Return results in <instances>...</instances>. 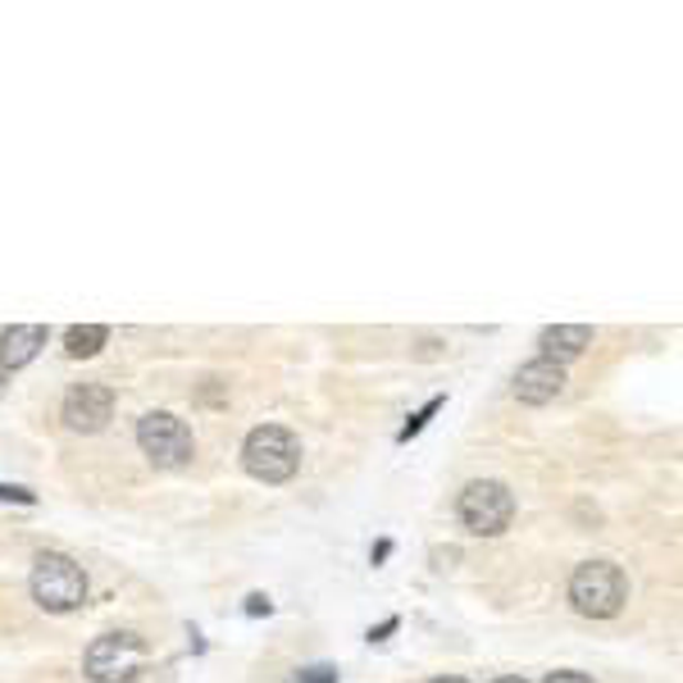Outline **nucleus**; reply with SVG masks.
Segmentation results:
<instances>
[{"instance_id": "6", "label": "nucleus", "mask_w": 683, "mask_h": 683, "mask_svg": "<svg viewBox=\"0 0 683 683\" xmlns=\"http://www.w3.org/2000/svg\"><path fill=\"white\" fill-rule=\"evenodd\" d=\"M141 656H146V642L128 629H114V633H101L87 648L83 674L92 683H128L141 670Z\"/></svg>"}, {"instance_id": "12", "label": "nucleus", "mask_w": 683, "mask_h": 683, "mask_svg": "<svg viewBox=\"0 0 683 683\" xmlns=\"http://www.w3.org/2000/svg\"><path fill=\"white\" fill-rule=\"evenodd\" d=\"M442 406H446V397H429V401H424V406H420V410H414V414H410V420L401 424L397 442H410V438H420V433L429 429V420H433V414H438Z\"/></svg>"}, {"instance_id": "2", "label": "nucleus", "mask_w": 683, "mask_h": 683, "mask_svg": "<svg viewBox=\"0 0 683 683\" xmlns=\"http://www.w3.org/2000/svg\"><path fill=\"white\" fill-rule=\"evenodd\" d=\"M32 601L42 606L46 616H69V611H78V606L87 601V575H83V565L64 556V551H42L32 560Z\"/></svg>"}, {"instance_id": "20", "label": "nucleus", "mask_w": 683, "mask_h": 683, "mask_svg": "<svg viewBox=\"0 0 683 683\" xmlns=\"http://www.w3.org/2000/svg\"><path fill=\"white\" fill-rule=\"evenodd\" d=\"M429 683H470V679H461V674H438V679H429Z\"/></svg>"}, {"instance_id": "15", "label": "nucleus", "mask_w": 683, "mask_h": 683, "mask_svg": "<svg viewBox=\"0 0 683 683\" xmlns=\"http://www.w3.org/2000/svg\"><path fill=\"white\" fill-rule=\"evenodd\" d=\"M242 611H246L251 620H260V616H270V611H274V601L264 597V592H251V597H246V606H242Z\"/></svg>"}, {"instance_id": "19", "label": "nucleus", "mask_w": 683, "mask_h": 683, "mask_svg": "<svg viewBox=\"0 0 683 683\" xmlns=\"http://www.w3.org/2000/svg\"><path fill=\"white\" fill-rule=\"evenodd\" d=\"M388 556H392V538H378V543H374V551H369V565H383Z\"/></svg>"}, {"instance_id": "3", "label": "nucleus", "mask_w": 683, "mask_h": 683, "mask_svg": "<svg viewBox=\"0 0 683 683\" xmlns=\"http://www.w3.org/2000/svg\"><path fill=\"white\" fill-rule=\"evenodd\" d=\"M455 519L470 538H502L515 519V492L502 479H474L455 497Z\"/></svg>"}, {"instance_id": "7", "label": "nucleus", "mask_w": 683, "mask_h": 683, "mask_svg": "<svg viewBox=\"0 0 683 683\" xmlns=\"http://www.w3.org/2000/svg\"><path fill=\"white\" fill-rule=\"evenodd\" d=\"M60 420L73 433H101L114 420V392L105 383H78V388H69L64 392V406H60Z\"/></svg>"}, {"instance_id": "16", "label": "nucleus", "mask_w": 683, "mask_h": 683, "mask_svg": "<svg viewBox=\"0 0 683 683\" xmlns=\"http://www.w3.org/2000/svg\"><path fill=\"white\" fill-rule=\"evenodd\" d=\"M543 683H597L592 674H584V670H551Z\"/></svg>"}, {"instance_id": "11", "label": "nucleus", "mask_w": 683, "mask_h": 683, "mask_svg": "<svg viewBox=\"0 0 683 683\" xmlns=\"http://www.w3.org/2000/svg\"><path fill=\"white\" fill-rule=\"evenodd\" d=\"M105 342H109V328L105 324H73L64 333V356L69 360H92V356H101Z\"/></svg>"}, {"instance_id": "5", "label": "nucleus", "mask_w": 683, "mask_h": 683, "mask_svg": "<svg viewBox=\"0 0 683 683\" xmlns=\"http://www.w3.org/2000/svg\"><path fill=\"white\" fill-rule=\"evenodd\" d=\"M137 446L156 470H182V465H192V455H197L192 429L169 410H146L141 414L137 420Z\"/></svg>"}, {"instance_id": "14", "label": "nucleus", "mask_w": 683, "mask_h": 683, "mask_svg": "<svg viewBox=\"0 0 683 683\" xmlns=\"http://www.w3.org/2000/svg\"><path fill=\"white\" fill-rule=\"evenodd\" d=\"M296 683H337V670L333 665H311V670H301Z\"/></svg>"}, {"instance_id": "18", "label": "nucleus", "mask_w": 683, "mask_h": 683, "mask_svg": "<svg viewBox=\"0 0 683 683\" xmlns=\"http://www.w3.org/2000/svg\"><path fill=\"white\" fill-rule=\"evenodd\" d=\"M461 560V547H433V569H451Z\"/></svg>"}, {"instance_id": "17", "label": "nucleus", "mask_w": 683, "mask_h": 683, "mask_svg": "<svg viewBox=\"0 0 683 683\" xmlns=\"http://www.w3.org/2000/svg\"><path fill=\"white\" fill-rule=\"evenodd\" d=\"M397 629H401V620H397V616H388V620H383V624H378V629H369L365 638H369V642H388V638H392Z\"/></svg>"}, {"instance_id": "8", "label": "nucleus", "mask_w": 683, "mask_h": 683, "mask_svg": "<svg viewBox=\"0 0 683 683\" xmlns=\"http://www.w3.org/2000/svg\"><path fill=\"white\" fill-rule=\"evenodd\" d=\"M560 392H565V365L538 356V360H528V365L515 369V401H524V406H551Z\"/></svg>"}, {"instance_id": "4", "label": "nucleus", "mask_w": 683, "mask_h": 683, "mask_svg": "<svg viewBox=\"0 0 683 683\" xmlns=\"http://www.w3.org/2000/svg\"><path fill=\"white\" fill-rule=\"evenodd\" d=\"M242 470L260 483H287L301 470V438L283 424H260L242 442Z\"/></svg>"}, {"instance_id": "10", "label": "nucleus", "mask_w": 683, "mask_h": 683, "mask_svg": "<svg viewBox=\"0 0 683 683\" xmlns=\"http://www.w3.org/2000/svg\"><path fill=\"white\" fill-rule=\"evenodd\" d=\"M538 347H543L547 360L569 365V360H579L592 347V328L588 324H551V328L538 333Z\"/></svg>"}, {"instance_id": "22", "label": "nucleus", "mask_w": 683, "mask_h": 683, "mask_svg": "<svg viewBox=\"0 0 683 683\" xmlns=\"http://www.w3.org/2000/svg\"><path fill=\"white\" fill-rule=\"evenodd\" d=\"M0 392H6V383H0Z\"/></svg>"}, {"instance_id": "1", "label": "nucleus", "mask_w": 683, "mask_h": 683, "mask_svg": "<svg viewBox=\"0 0 683 683\" xmlns=\"http://www.w3.org/2000/svg\"><path fill=\"white\" fill-rule=\"evenodd\" d=\"M629 601V579L616 560H584L569 575V606L584 620H616Z\"/></svg>"}, {"instance_id": "21", "label": "nucleus", "mask_w": 683, "mask_h": 683, "mask_svg": "<svg viewBox=\"0 0 683 683\" xmlns=\"http://www.w3.org/2000/svg\"><path fill=\"white\" fill-rule=\"evenodd\" d=\"M492 683H528L524 674H502V679H492Z\"/></svg>"}, {"instance_id": "13", "label": "nucleus", "mask_w": 683, "mask_h": 683, "mask_svg": "<svg viewBox=\"0 0 683 683\" xmlns=\"http://www.w3.org/2000/svg\"><path fill=\"white\" fill-rule=\"evenodd\" d=\"M0 502H14V506H36V492H28V487H10V483H0Z\"/></svg>"}, {"instance_id": "9", "label": "nucleus", "mask_w": 683, "mask_h": 683, "mask_svg": "<svg viewBox=\"0 0 683 683\" xmlns=\"http://www.w3.org/2000/svg\"><path fill=\"white\" fill-rule=\"evenodd\" d=\"M51 328L42 324H10L6 333H0V369H23L36 360V351L46 347Z\"/></svg>"}]
</instances>
